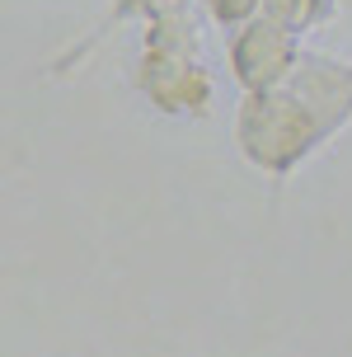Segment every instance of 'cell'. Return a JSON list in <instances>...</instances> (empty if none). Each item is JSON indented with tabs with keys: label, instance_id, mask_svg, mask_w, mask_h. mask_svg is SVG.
Returning <instances> with one entry per match:
<instances>
[{
	"label": "cell",
	"instance_id": "cell-1",
	"mask_svg": "<svg viewBox=\"0 0 352 357\" xmlns=\"http://www.w3.org/2000/svg\"><path fill=\"white\" fill-rule=\"evenodd\" d=\"M132 85L146 99V108H155L160 118L193 123V118L211 113L216 80L202 56V29H197L193 0H174L141 19V52Z\"/></svg>",
	"mask_w": 352,
	"mask_h": 357
},
{
	"label": "cell",
	"instance_id": "cell-2",
	"mask_svg": "<svg viewBox=\"0 0 352 357\" xmlns=\"http://www.w3.org/2000/svg\"><path fill=\"white\" fill-rule=\"evenodd\" d=\"M230 142L240 151V160L263 174L273 188L286 183L300 165H310L334 142L329 127L319 123L310 104L282 80L277 89H259V94H240L235 104V123H230Z\"/></svg>",
	"mask_w": 352,
	"mask_h": 357
},
{
	"label": "cell",
	"instance_id": "cell-3",
	"mask_svg": "<svg viewBox=\"0 0 352 357\" xmlns=\"http://www.w3.org/2000/svg\"><path fill=\"white\" fill-rule=\"evenodd\" d=\"M300 52H305V43L291 29L273 24L268 15H254L235 29H226V66H230V80L240 85V94L277 89L291 75Z\"/></svg>",
	"mask_w": 352,
	"mask_h": 357
},
{
	"label": "cell",
	"instance_id": "cell-4",
	"mask_svg": "<svg viewBox=\"0 0 352 357\" xmlns=\"http://www.w3.org/2000/svg\"><path fill=\"white\" fill-rule=\"evenodd\" d=\"M164 5H174V0H108V5H104V19H99V24H94L89 33H80L75 43H66V47H61V52H56L52 61L43 66V71L52 75V80H66L70 71H80V66H85L89 56H94L99 47H104V43H108V33H113L118 24L146 19V15H155V10H164Z\"/></svg>",
	"mask_w": 352,
	"mask_h": 357
},
{
	"label": "cell",
	"instance_id": "cell-5",
	"mask_svg": "<svg viewBox=\"0 0 352 357\" xmlns=\"http://www.w3.org/2000/svg\"><path fill=\"white\" fill-rule=\"evenodd\" d=\"M259 15H268L282 29H291L296 38H305V33H315V29H324V24H334L338 0H263Z\"/></svg>",
	"mask_w": 352,
	"mask_h": 357
},
{
	"label": "cell",
	"instance_id": "cell-6",
	"mask_svg": "<svg viewBox=\"0 0 352 357\" xmlns=\"http://www.w3.org/2000/svg\"><path fill=\"white\" fill-rule=\"evenodd\" d=\"M193 5H197V15H207L211 24L226 33V29H235V24H245V19L259 15L263 0H193Z\"/></svg>",
	"mask_w": 352,
	"mask_h": 357
}]
</instances>
